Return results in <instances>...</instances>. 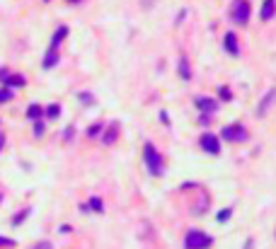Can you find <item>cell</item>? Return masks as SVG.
I'll list each match as a JSON object with an SVG mask.
<instances>
[{
	"mask_svg": "<svg viewBox=\"0 0 276 249\" xmlns=\"http://www.w3.org/2000/svg\"><path fill=\"white\" fill-rule=\"evenodd\" d=\"M143 157H145V165H148V169H150V174H155V177L163 174V155L155 150L153 143H145V148H143Z\"/></svg>",
	"mask_w": 276,
	"mask_h": 249,
	"instance_id": "6da1fadb",
	"label": "cell"
},
{
	"mask_svg": "<svg viewBox=\"0 0 276 249\" xmlns=\"http://www.w3.org/2000/svg\"><path fill=\"white\" fill-rule=\"evenodd\" d=\"M211 242H213V240H211L206 232L192 230V232H187V237H184V249H208Z\"/></svg>",
	"mask_w": 276,
	"mask_h": 249,
	"instance_id": "7a4b0ae2",
	"label": "cell"
},
{
	"mask_svg": "<svg viewBox=\"0 0 276 249\" xmlns=\"http://www.w3.org/2000/svg\"><path fill=\"white\" fill-rule=\"evenodd\" d=\"M221 138L223 140H247V131L240 126V124H230V126H225L221 131Z\"/></svg>",
	"mask_w": 276,
	"mask_h": 249,
	"instance_id": "3957f363",
	"label": "cell"
},
{
	"mask_svg": "<svg viewBox=\"0 0 276 249\" xmlns=\"http://www.w3.org/2000/svg\"><path fill=\"white\" fill-rule=\"evenodd\" d=\"M274 104H276V87H272V90L259 99V104H257V116H267L269 111L274 109Z\"/></svg>",
	"mask_w": 276,
	"mask_h": 249,
	"instance_id": "277c9868",
	"label": "cell"
},
{
	"mask_svg": "<svg viewBox=\"0 0 276 249\" xmlns=\"http://www.w3.org/2000/svg\"><path fill=\"white\" fill-rule=\"evenodd\" d=\"M199 145H201V150H206L211 155H218L221 153V140H218V136H213V133H204L201 140H199Z\"/></svg>",
	"mask_w": 276,
	"mask_h": 249,
	"instance_id": "5b68a950",
	"label": "cell"
},
{
	"mask_svg": "<svg viewBox=\"0 0 276 249\" xmlns=\"http://www.w3.org/2000/svg\"><path fill=\"white\" fill-rule=\"evenodd\" d=\"M233 20H235L238 25H245L249 20V5L245 0H238V5H235V10H233Z\"/></svg>",
	"mask_w": 276,
	"mask_h": 249,
	"instance_id": "8992f818",
	"label": "cell"
},
{
	"mask_svg": "<svg viewBox=\"0 0 276 249\" xmlns=\"http://www.w3.org/2000/svg\"><path fill=\"white\" fill-rule=\"evenodd\" d=\"M196 107L204 111V114H213V111L218 109V102L211 99V97H196Z\"/></svg>",
	"mask_w": 276,
	"mask_h": 249,
	"instance_id": "52a82bcc",
	"label": "cell"
},
{
	"mask_svg": "<svg viewBox=\"0 0 276 249\" xmlns=\"http://www.w3.org/2000/svg\"><path fill=\"white\" fill-rule=\"evenodd\" d=\"M223 44H225V51H228L230 56L240 54V46H238V36H235V31H228V34H225V39H223Z\"/></svg>",
	"mask_w": 276,
	"mask_h": 249,
	"instance_id": "ba28073f",
	"label": "cell"
},
{
	"mask_svg": "<svg viewBox=\"0 0 276 249\" xmlns=\"http://www.w3.org/2000/svg\"><path fill=\"white\" fill-rule=\"evenodd\" d=\"M66 34H68V27H66V25H61V27H58V31L54 34V39H51V49H54V51L58 49V44L66 39Z\"/></svg>",
	"mask_w": 276,
	"mask_h": 249,
	"instance_id": "9c48e42d",
	"label": "cell"
},
{
	"mask_svg": "<svg viewBox=\"0 0 276 249\" xmlns=\"http://www.w3.org/2000/svg\"><path fill=\"white\" fill-rule=\"evenodd\" d=\"M179 75H182L184 80H189V78H192V70H189V61H187V56H179Z\"/></svg>",
	"mask_w": 276,
	"mask_h": 249,
	"instance_id": "30bf717a",
	"label": "cell"
},
{
	"mask_svg": "<svg viewBox=\"0 0 276 249\" xmlns=\"http://www.w3.org/2000/svg\"><path fill=\"white\" fill-rule=\"evenodd\" d=\"M274 10H276L274 0H264V5H262V17H264V20H272V17H274Z\"/></svg>",
	"mask_w": 276,
	"mask_h": 249,
	"instance_id": "8fae6325",
	"label": "cell"
},
{
	"mask_svg": "<svg viewBox=\"0 0 276 249\" xmlns=\"http://www.w3.org/2000/svg\"><path fill=\"white\" fill-rule=\"evenodd\" d=\"M25 83H27V80H25V75H10V78H7V83H5V87H7V90H15V87H22Z\"/></svg>",
	"mask_w": 276,
	"mask_h": 249,
	"instance_id": "7c38bea8",
	"label": "cell"
},
{
	"mask_svg": "<svg viewBox=\"0 0 276 249\" xmlns=\"http://www.w3.org/2000/svg\"><path fill=\"white\" fill-rule=\"evenodd\" d=\"M56 63H58V54H56L54 49H49V54L44 56V68H46V70H51Z\"/></svg>",
	"mask_w": 276,
	"mask_h": 249,
	"instance_id": "4fadbf2b",
	"label": "cell"
},
{
	"mask_svg": "<svg viewBox=\"0 0 276 249\" xmlns=\"http://www.w3.org/2000/svg\"><path fill=\"white\" fill-rule=\"evenodd\" d=\"M27 116L29 119H39V116H41V107H39V104H32L27 109Z\"/></svg>",
	"mask_w": 276,
	"mask_h": 249,
	"instance_id": "5bb4252c",
	"label": "cell"
},
{
	"mask_svg": "<svg viewBox=\"0 0 276 249\" xmlns=\"http://www.w3.org/2000/svg\"><path fill=\"white\" fill-rule=\"evenodd\" d=\"M116 140V126H111L109 131H107V136H104V145H111Z\"/></svg>",
	"mask_w": 276,
	"mask_h": 249,
	"instance_id": "9a60e30c",
	"label": "cell"
},
{
	"mask_svg": "<svg viewBox=\"0 0 276 249\" xmlns=\"http://www.w3.org/2000/svg\"><path fill=\"white\" fill-rule=\"evenodd\" d=\"M29 216V208H25V211H22V213H17V216H15V218H12V225H20V222L25 220V218H27Z\"/></svg>",
	"mask_w": 276,
	"mask_h": 249,
	"instance_id": "2e32d148",
	"label": "cell"
},
{
	"mask_svg": "<svg viewBox=\"0 0 276 249\" xmlns=\"http://www.w3.org/2000/svg\"><path fill=\"white\" fill-rule=\"evenodd\" d=\"M230 216H233V211H230V208H223L221 213H218V222H225V220H230Z\"/></svg>",
	"mask_w": 276,
	"mask_h": 249,
	"instance_id": "e0dca14e",
	"label": "cell"
},
{
	"mask_svg": "<svg viewBox=\"0 0 276 249\" xmlns=\"http://www.w3.org/2000/svg\"><path fill=\"white\" fill-rule=\"evenodd\" d=\"M100 133H102V124H95V126H90V131H87V136H92V138L100 136Z\"/></svg>",
	"mask_w": 276,
	"mask_h": 249,
	"instance_id": "ac0fdd59",
	"label": "cell"
},
{
	"mask_svg": "<svg viewBox=\"0 0 276 249\" xmlns=\"http://www.w3.org/2000/svg\"><path fill=\"white\" fill-rule=\"evenodd\" d=\"M87 208H92V211H102V201L100 198H90V206Z\"/></svg>",
	"mask_w": 276,
	"mask_h": 249,
	"instance_id": "d6986e66",
	"label": "cell"
},
{
	"mask_svg": "<svg viewBox=\"0 0 276 249\" xmlns=\"http://www.w3.org/2000/svg\"><path fill=\"white\" fill-rule=\"evenodd\" d=\"M10 97H12V92L5 87V90H0V102H10Z\"/></svg>",
	"mask_w": 276,
	"mask_h": 249,
	"instance_id": "ffe728a7",
	"label": "cell"
},
{
	"mask_svg": "<svg viewBox=\"0 0 276 249\" xmlns=\"http://www.w3.org/2000/svg\"><path fill=\"white\" fill-rule=\"evenodd\" d=\"M46 114H49V116H58V114H61V107H58V104H49Z\"/></svg>",
	"mask_w": 276,
	"mask_h": 249,
	"instance_id": "44dd1931",
	"label": "cell"
},
{
	"mask_svg": "<svg viewBox=\"0 0 276 249\" xmlns=\"http://www.w3.org/2000/svg\"><path fill=\"white\" fill-rule=\"evenodd\" d=\"M218 94H221V99H225V102H228V99H230V97H233V94H230V90H228V87H221V90H218Z\"/></svg>",
	"mask_w": 276,
	"mask_h": 249,
	"instance_id": "7402d4cb",
	"label": "cell"
},
{
	"mask_svg": "<svg viewBox=\"0 0 276 249\" xmlns=\"http://www.w3.org/2000/svg\"><path fill=\"white\" fill-rule=\"evenodd\" d=\"M41 133H44V124L36 121V124H34V136H41Z\"/></svg>",
	"mask_w": 276,
	"mask_h": 249,
	"instance_id": "603a6c76",
	"label": "cell"
},
{
	"mask_svg": "<svg viewBox=\"0 0 276 249\" xmlns=\"http://www.w3.org/2000/svg\"><path fill=\"white\" fill-rule=\"evenodd\" d=\"M7 78H10V73L5 68H0V83H7Z\"/></svg>",
	"mask_w": 276,
	"mask_h": 249,
	"instance_id": "cb8c5ba5",
	"label": "cell"
},
{
	"mask_svg": "<svg viewBox=\"0 0 276 249\" xmlns=\"http://www.w3.org/2000/svg\"><path fill=\"white\" fill-rule=\"evenodd\" d=\"M15 242L12 240H7V237H0V247H12Z\"/></svg>",
	"mask_w": 276,
	"mask_h": 249,
	"instance_id": "d4e9b609",
	"label": "cell"
},
{
	"mask_svg": "<svg viewBox=\"0 0 276 249\" xmlns=\"http://www.w3.org/2000/svg\"><path fill=\"white\" fill-rule=\"evenodd\" d=\"M34 249H51V242H39Z\"/></svg>",
	"mask_w": 276,
	"mask_h": 249,
	"instance_id": "484cf974",
	"label": "cell"
},
{
	"mask_svg": "<svg viewBox=\"0 0 276 249\" xmlns=\"http://www.w3.org/2000/svg\"><path fill=\"white\" fill-rule=\"evenodd\" d=\"M80 99H83L85 104H90V102H92V97H90V94H80Z\"/></svg>",
	"mask_w": 276,
	"mask_h": 249,
	"instance_id": "4316f807",
	"label": "cell"
},
{
	"mask_svg": "<svg viewBox=\"0 0 276 249\" xmlns=\"http://www.w3.org/2000/svg\"><path fill=\"white\" fill-rule=\"evenodd\" d=\"M153 5V0H143V7H150Z\"/></svg>",
	"mask_w": 276,
	"mask_h": 249,
	"instance_id": "83f0119b",
	"label": "cell"
},
{
	"mask_svg": "<svg viewBox=\"0 0 276 249\" xmlns=\"http://www.w3.org/2000/svg\"><path fill=\"white\" fill-rule=\"evenodd\" d=\"M0 148H2V136H0Z\"/></svg>",
	"mask_w": 276,
	"mask_h": 249,
	"instance_id": "f1b7e54d",
	"label": "cell"
},
{
	"mask_svg": "<svg viewBox=\"0 0 276 249\" xmlns=\"http://www.w3.org/2000/svg\"><path fill=\"white\" fill-rule=\"evenodd\" d=\"M70 2H80V0H70Z\"/></svg>",
	"mask_w": 276,
	"mask_h": 249,
	"instance_id": "f546056e",
	"label": "cell"
}]
</instances>
